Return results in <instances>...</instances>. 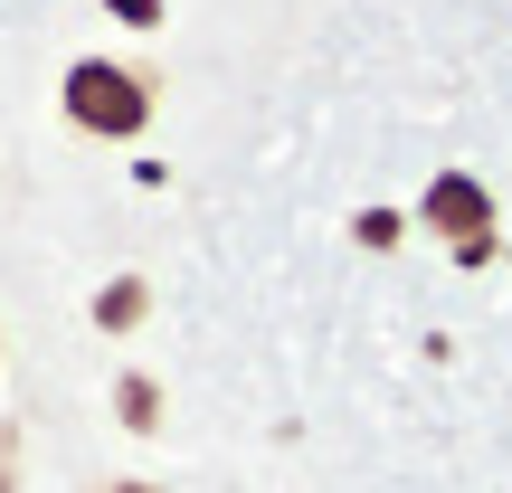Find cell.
I'll use <instances>...</instances> for the list:
<instances>
[{
	"mask_svg": "<svg viewBox=\"0 0 512 493\" xmlns=\"http://www.w3.org/2000/svg\"><path fill=\"white\" fill-rule=\"evenodd\" d=\"M57 105H67L76 133H105V143H133V133L152 124V76L124 67V57H76L67 86H57Z\"/></svg>",
	"mask_w": 512,
	"mask_h": 493,
	"instance_id": "6da1fadb",
	"label": "cell"
},
{
	"mask_svg": "<svg viewBox=\"0 0 512 493\" xmlns=\"http://www.w3.org/2000/svg\"><path fill=\"white\" fill-rule=\"evenodd\" d=\"M418 228H437L446 247L494 238V190H484L475 171H437V181H427V200H418Z\"/></svg>",
	"mask_w": 512,
	"mask_h": 493,
	"instance_id": "7a4b0ae2",
	"label": "cell"
},
{
	"mask_svg": "<svg viewBox=\"0 0 512 493\" xmlns=\"http://www.w3.org/2000/svg\"><path fill=\"white\" fill-rule=\"evenodd\" d=\"M143 313H152V285H143V275H114V285L95 294V332H133Z\"/></svg>",
	"mask_w": 512,
	"mask_h": 493,
	"instance_id": "3957f363",
	"label": "cell"
},
{
	"mask_svg": "<svg viewBox=\"0 0 512 493\" xmlns=\"http://www.w3.org/2000/svg\"><path fill=\"white\" fill-rule=\"evenodd\" d=\"M114 418H124L133 437H152V427H162V380H143V370H124V380H114Z\"/></svg>",
	"mask_w": 512,
	"mask_h": 493,
	"instance_id": "277c9868",
	"label": "cell"
},
{
	"mask_svg": "<svg viewBox=\"0 0 512 493\" xmlns=\"http://www.w3.org/2000/svg\"><path fill=\"white\" fill-rule=\"evenodd\" d=\"M114 19H133V29H152V19H162V0H105Z\"/></svg>",
	"mask_w": 512,
	"mask_h": 493,
	"instance_id": "5b68a950",
	"label": "cell"
},
{
	"mask_svg": "<svg viewBox=\"0 0 512 493\" xmlns=\"http://www.w3.org/2000/svg\"><path fill=\"white\" fill-rule=\"evenodd\" d=\"M105 493H162V484H105Z\"/></svg>",
	"mask_w": 512,
	"mask_h": 493,
	"instance_id": "8992f818",
	"label": "cell"
}]
</instances>
